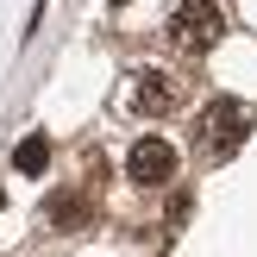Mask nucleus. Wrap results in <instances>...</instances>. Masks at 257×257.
Masks as SVG:
<instances>
[{
	"label": "nucleus",
	"instance_id": "2",
	"mask_svg": "<svg viewBox=\"0 0 257 257\" xmlns=\"http://www.w3.org/2000/svg\"><path fill=\"white\" fill-rule=\"evenodd\" d=\"M220 32H226V13L213 7V0H182V7H176V19H170V38H176L182 50L220 44Z\"/></svg>",
	"mask_w": 257,
	"mask_h": 257
},
{
	"label": "nucleus",
	"instance_id": "1",
	"mask_svg": "<svg viewBox=\"0 0 257 257\" xmlns=\"http://www.w3.org/2000/svg\"><path fill=\"white\" fill-rule=\"evenodd\" d=\"M195 132H201V151H207V157H232V151L251 138V107L220 94V100H207V107H201Z\"/></svg>",
	"mask_w": 257,
	"mask_h": 257
},
{
	"label": "nucleus",
	"instance_id": "8",
	"mask_svg": "<svg viewBox=\"0 0 257 257\" xmlns=\"http://www.w3.org/2000/svg\"><path fill=\"white\" fill-rule=\"evenodd\" d=\"M0 207H7V188H0Z\"/></svg>",
	"mask_w": 257,
	"mask_h": 257
},
{
	"label": "nucleus",
	"instance_id": "3",
	"mask_svg": "<svg viewBox=\"0 0 257 257\" xmlns=\"http://www.w3.org/2000/svg\"><path fill=\"white\" fill-rule=\"evenodd\" d=\"M125 176L138 188H170L176 182V145L170 138H138L132 157H125Z\"/></svg>",
	"mask_w": 257,
	"mask_h": 257
},
{
	"label": "nucleus",
	"instance_id": "5",
	"mask_svg": "<svg viewBox=\"0 0 257 257\" xmlns=\"http://www.w3.org/2000/svg\"><path fill=\"white\" fill-rule=\"evenodd\" d=\"M13 163H19L25 176H44V170H50V138H44V132H25L19 145H13Z\"/></svg>",
	"mask_w": 257,
	"mask_h": 257
},
{
	"label": "nucleus",
	"instance_id": "7",
	"mask_svg": "<svg viewBox=\"0 0 257 257\" xmlns=\"http://www.w3.org/2000/svg\"><path fill=\"white\" fill-rule=\"evenodd\" d=\"M107 7H113V13H125V7H132V0H107Z\"/></svg>",
	"mask_w": 257,
	"mask_h": 257
},
{
	"label": "nucleus",
	"instance_id": "6",
	"mask_svg": "<svg viewBox=\"0 0 257 257\" xmlns=\"http://www.w3.org/2000/svg\"><path fill=\"white\" fill-rule=\"evenodd\" d=\"M44 220L57 226V232H75V226L88 220V213H82V195H69V188H63V195H50V201H44Z\"/></svg>",
	"mask_w": 257,
	"mask_h": 257
},
{
	"label": "nucleus",
	"instance_id": "4",
	"mask_svg": "<svg viewBox=\"0 0 257 257\" xmlns=\"http://www.w3.org/2000/svg\"><path fill=\"white\" fill-rule=\"evenodd\" d=\"M125 100H132L138 113H170L176 107V82L170 75H138V82L125 88Z\"/></svg>",
	"mask_w": 257,
	"mask_h": 257
}]
</instances>
